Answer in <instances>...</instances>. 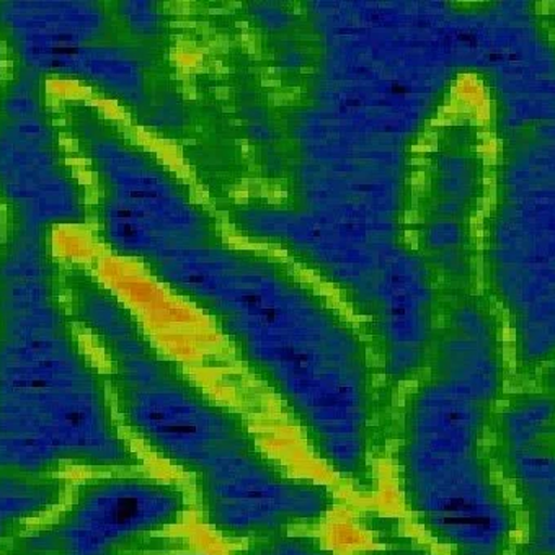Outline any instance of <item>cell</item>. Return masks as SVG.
<instances>
[{"mask_svg":"<svg viewBox=\"0 0 555 555\" xmlns=\"http://www.w3.org/2000/svg\"><path fill=\"white\" fill-rule=\"evenodd\" d=\"M90 322L108 354L116 418L192 479L203 521L219 538L238 545L311 531L331 518L337 506L331 487L274 460L241 413L163 357L125 315L100 309Z\"/></svg>","mask_w":555,"mask_h":555,"instance_id":"cell-1","label":"cell"},{"mask_svg":"<svg viewBox=\"0 0 555 555\" xmlns=\"http://www.w3.org/2000/svg\"><path fill=\"white\" fill-rule=\"evenodd\" d=\"M505 384L490 345L454 335L393 413L387 453L400 499L444 555H512L521 535L493 453Z\"/></svg>","mask_w":555,"mask_h":555,"instance_id":"cell-2","label":"cell"},{"mask_svg":"<svg viewBox=\"0 0 555 555\" xmlns=\"http://www.w3.org/2000/svg\"><path fill=\"white\" fill-rule=\"evenodd\" d=\"M35 332L0 344V474L143 469L103 377L73 344Z\"/></svg>","mask_w":555,"mask_h":555,"instance_id":"cell-3","label":"cell"},{"mask_svg":"<svg viewBox=\"0 0 555 555\" xmlns=\"http://www.w3.org/2000/svg\"><path fill=\"white\" fill-rule=\"evenodd\" d=\"M190 512L169 480L116 470L86 480L53 521L12 539L0 555H180L172 531Z\"/></svg>","mask_w":555,"mask_h":555,"instance_id":"cell-4","label":"cell"},{"mask_svg":"<svg viewBox=\"0 0 555 555\" xmlns=\"http://www.w3.org/2000/svg\"><path fill=\"white\" fill-rule=\"evenodd\" d=\"M9 5L12 27L27 35V44H77L100 28L99 12L87 4Z\"/></svg>","mask_w":555,"mask_h":555,"instance_id":"cell-5","label":"cell"},{"mask_svg":"<svg viewBox=\"0 0 555 555\" xmlns=\"http://www.w3.org/2000/svg\"><path fill=\"white\" fill-rule=\"evenodd\" d=\"M232 555H337L327 542L309 531L274 532L242 542Z\"/></svg>","mask_w":555,"mask_h":555,"instance_id":"cell-6","label":"cell"},{"mask_svg":"<svg viewBox=\"0 0 555 555\" xmlns=\"http://www.w3.org/2000/svg\"><path fill=\"white\" fill-rule=\"evenodd\" d=\"M128 11L125 12L126 18L135 30L150 31L156 27V12H151V5L147 4H128Z\"/></svg>","mask_w":555,"mask_h":555,"instance_id":"cell-7","label":"cell"}]
</instances>
